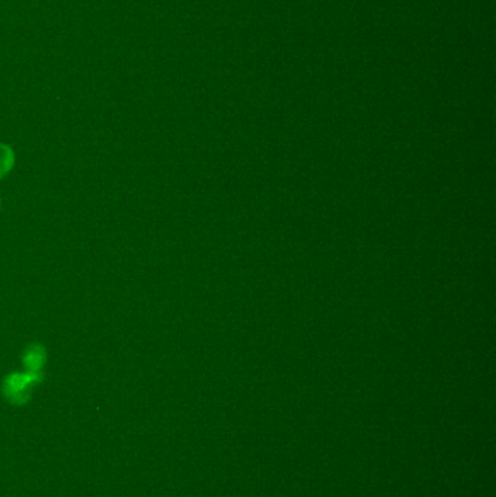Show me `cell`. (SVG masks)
Segmentation results:
<instances>
[{
	"instance_id": "cell-1",
	"label": "cell",
	"mask_w": 496,
	"mask_h": 497,
	"mask_svg": "<svg viewBox=\"0 0 496 497\" xmlns=\"http://www.w3.org/2000/svg\"><path fill=\"white\" fill-rule=\"evenodd\" d=\"M43 379L41 372H15L5 378L2 390L5 397L14 404L27 403L31 390Z\"/></svg>"
},
{
	"instance_id": "cell-2",
	"label": "cell",
	"mask_w": 496,
	"mask_h": 497,
	"mask_svg": "<svg viewBox=\"0 0 496 497\" xmlns=\"http://www.w3.org/2000/svg\"><path fill=\"white\" fill-rule=\"evenodd\" d=\"M47 362V350L40 343H31L23 350L22 363L25 371L28 372H41Z\"/></svg>"
},
{
	"instance_id": "cell-3",
	"label": "cell",
	"mask_w": 496,
	"mask_h": 497,
	"mask_svg": "<svg viewBox=\"0 0 496 497\" xmlns=\"http://www.w3.org/2000/svg\"><path fill=\"white\" fill-rule=\"evenodd\" d=\"M15 163V153L6 144L0 142V179L6 176Z\"/></svg>"
}]
</instances>
